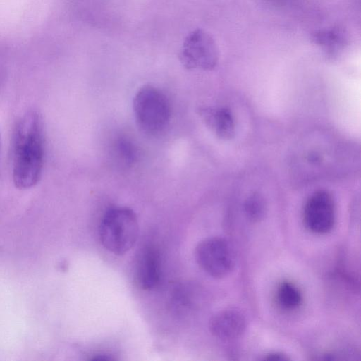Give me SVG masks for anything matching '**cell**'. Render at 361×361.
I'll list each match as a JSON object with an SVG mask.
<instances>
[{"mask_svg": "<svg viewBox=\"0 0 361 361\" xmlns=\"http://www.w3.org/2000/svg\"><path fill=\"white\" fill-rule=\"evenodd\" d=\"M12 176L15 186L31 188L40 179L44 161V133L42 116L34 109L18 121L13 135Z\"/></svg>", "mask_w": 361, "mask_h": 361, "instance_id": "6da1fadb", "label": "cell"}, {"mask_svg": "<svg viewBox=\"0 0 361 361\" xmlns=\"http://www.w3.org/2000/svg\"><path fill=\"white\" fill-rule=\"evenodd\" d=\"M139 233L137 217L126 207H113L106 211L99 226L103 247L116 255H123L136 243Z\"/></svg>", "mask_w": 361, "mask_h": 361, "instance_id": "7a4b0ae2", "label": "cell"}, {"mask_svg": "<svg viewBox=\"0 0 361 361\" xmlns=\"http://www.w3.org/2000/svg\"><path fill=\"white\" fill-rule=\"evenodd\" d=\"M133 112L137 126L145 134L157 135L168 127L171 109L167 97L158 88L147 85L133 99Z\"/></svg>", "mask_w": 361, "mask_h": 361, "instance_id": "3957f363", "label": "cell"}, {"mask_svg": "<svg viewBox=\"0 0 361 361\" xmlns=\"http://www.w3.org/2000/svg\"><path fill=\"white\" fill-rule=\"evenodd\" d=\"M219 58L215 39L202 29L194 30L187 35L178 54L180 63L187 70H213Z\"/></svg>", "mask_w": 361, "mask_h": 361, "instance_id": "277c9868", "label": "cell"}, {"mask_svg": "<svg viewBox=\"0 0 361 361\" xmlns=\"http://www.w3.org/2000/svg\"><path fill=\"white\" fill-rule=\"evenodd\" d=\"M195 255L200 268L215 279L227 276L235 265V255L230 244L220 237L208 238L200 242Z\"/></svg>", "mask_w": 361, "mask_h": 361, "instance_id": "5b68a950", "label": "cell"}, {"mask_svg": "<svg viewBox=\"0 0 361 361\" xmlns=\"http://www.w3.org/2000/svg\"><path fill=\"white\" fill-rule=\"evenodd\" d=\"M306 228L316 233H325L331 230L336 218L335 203L326 190L313 192L305 201L302 211Z\"/></svg>", "mask_w": 361, "mask_h": 361, "instance_id": "8992f818", "label": "cell"}, {"mask_svg": "<svg viewBox=\"0 0 361 361\" xmlns=\"http://www.w3.org/2000/svg\"><path fill=\"white\" fill-rule=\"evenodd\" d=\"M161 258L159 250L152 245L140 252L135 269V279L140 288L145 290L155 289L161 280Z\"/></svg>", "mask_w": 361, "mask_h": 361, "instance_id": "52a82bcc", "label": "cell"}, {"mask_svg": "<svg viewBox=\"0 0 361 361\" xmlns=\"http://www.w3.org/2000/svg\"><path fill=\"white\" fill-rule=\"evenodd\" d=\"M246 319L236 308H228L216 313L209 322L211 333L222 340H231L240 336L245 331Z\"/></svg>", "mask_w": 361, "mask_h": 361, "instance_id": "ba28073f", "label": "cell"}, {"mask_svg": "<svg viewBox=\"0 0 361 361\" xmlns=\"http://www.w3.org/2000/svg\"><path fill=\"white\" fill-rule=\"evenodd\" d=\"M198 114L204 123L219 138L231 140L235 135L236 123L231 109L224 106H202Z\"/></svg>", "mask_w": 361, "mask_h": 361, "instance_id": "9c48e42d", "label": "cell"}, {"mask_svg": "<svg viewBox=\"0 0 361 361\" xmlns=\"http://www.w3.org/2000/svg\"><path fill=\"white\" fill-rule=\"evenodd\" d=\"M312 41L329 56H335L342 51L348 43L343 27L334 25L319 29L312 35Z\"/></svg>", "mask_w": 361, "mask_h": 361, "instance_id": "30bf717a", "label": "cell"}, {"mask_svg": "<svg viewBox=\"0 0 361 361\" xmlns=\"http://www.w3.org/2000/svg\"><path fill=\"white\" fill-rule=\"evenodd\" d=\"M111 149L114 159L121 166L130 167L137 160L136 146L126 137H121L116 139Z\"/></svg>", "mask_w": 361, "mask_h": 361, "instance_id": "8fae6325", "label": "cell"}, {"mask_svg": "<svg viewBox=\"0 0 361 361\" xmlns=\"http://www.w3.org/2000/svg\"><path fill=\"white\" fill-rule=\"evenodd\" d=\"M279 304L285 310H292L298 308L302 303V295L300 289L292 282H281L276 291Z\"/></svg>", "mask_w": 361, "mask_h": 361, "instance_id": "7c38bea8", "label": "cell"}, {"mask_svg": "<svg viewBox=\"0 0 361 361\" xmlns=\"http://www.w3.org/2000/svg\"><path fill=\"white\" fill-rule=\"evenodd\" d=\"M185 283L177 285L171 293V305L178 314H186L193 306V290Z\"/></svg>", "mask_w": 361, "mask_h": 361, "instance_id": "4fadbf2b", "label": "cell"}, {"mask_svg": "<svg viewBox=\"0 0 361 361\" xmlns=\"http://www.w3.org/2000/svg\"><path fill=\"white\" fill-rule=\"evenodd\" d=\"M243 212L246 217L252 221H259L264 219L267 212V202L264 196L259 192H252L243 202Z\"/></svg>", "mask_w": 361, "mask_h": 361, "instance_id": "5bb4252c", "label": "cell"}, {"mask_svg": "<svg viewBox=\"0 0 361 361\" xmlns=\"http://www.w3.org/2000/svg\"><path fill=\"white\" fill-rule=\"evenodd\" d=\"M264 360L281 361V360H288V357L286 355H285L283 353L271 352V353L267 354L264 356Z\"/></svg>", "mask_w": 361, "mask_h": 361, "instance_id": "9a60e30c", "label": "cell"}, {"mask_svg": "<svg viewBox=\"0 0 361 361\" xmlns=\"http://www.w3.org/2000/svg\"><path fill=\"white\" fill-rule=\"evenodd\" d=\"M271 1H277V2H281V1H282L283 0H271Z\"/></svg>", "mask_w": 361, "mask_h": 361, "instance_id": "2e32d148", "label": "cell"}, {"mask_svg": "<svg viewBox=\"0 0 361 361\" xmlns=\"http://www.w3.org/2000/svg\"><path fill=\"white\" fill-rule=\"evenodd\" d=\"M0 145H1V135H0Z\"/></svg>", "mask_w": 361, "mask_h": 361, "instance_id": "e0dca14e", "label": "cell"}]
</instances>
